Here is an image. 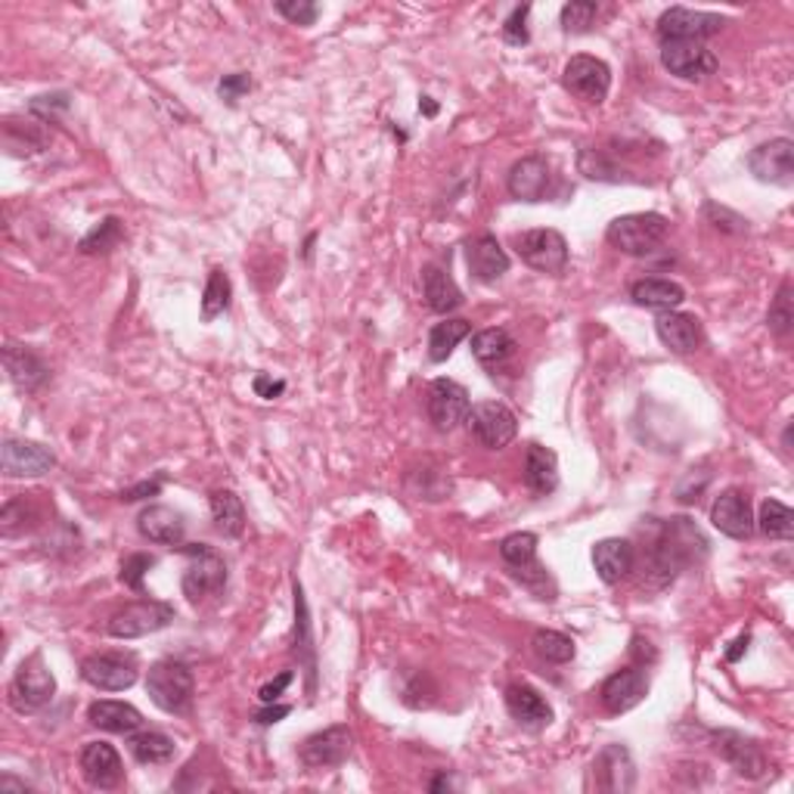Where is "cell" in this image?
<instances>
[{"label": "cell", "instance_id": "1", "mask_svg": "<svg viewBox=\"0 0 794 794\" xmlns=\"http://www.w3.org/2000/svg\"><path fill=\"white\" fill-rule=\"evenodd\" d=\"M705 546L707 540L690 519H671L659 527V537L649 550V571L659 574V584H667L695 562V553H705Z\"/></svg>", "mask_w": 794, "mask_h": 794}, {"label": "cell", "instance_id": "2", "mask_svg": "<svg viewBox=\"0 0 794 794\" xmlns=\"http://www.w3.org/2000/svg\"><path fill=\"white\" fill-rule=\"evenodd\" d=\"M667 218L659 211H640V214H621L615 218L609 230H605V240L609 245H615L621 255L645 258L659 249L661 242L667 240Z\"/></svg>", "mask_w": 794, "mask_h": 794}, {"label": "cell", "instance_id": "3", "mask_svg": "<svg viewBox=\"0 0 794 794\" xmlns=\"http://www.w3.org/2000/svg\"><path fill=\"white\" fill-rule=\"evenodd\" d=\"M147 695L152 698V705L162 707L165 714H187L193 707L195 695L193 671L183 661H155L147 674Z\"/></svg>", "mask_w": 794, "mask_h": 794}, {"label": "cell", "instance_id": "4", "mask_svg": "<svg viewBox=\"0 0 794 794\" xmlns=\"http://www.w3.org/2000/svg\"><path fill=\"white\" fill-rule=\"evenodd\" d=\"M57 695V680L44 667L41 655H31L19 664L13 683H10V705L19 714H38L44 711Z\"/></svg>", "mask_w": 794, "mask_h": 794}, {"label": "cell", "instance_id": "5", "mask_svg": "<svg viewBox=\"0 0 794 794\" xmlns=\"http://www.w3.org/2000/svg\"><path fill=\"white\" fill-rule=\"evenodd\" d=\"M190 555V565L183 571V596L190 602H202L209 596H218L227 586V565L221 555L214 553L205 543L193 546H180Z\"/></svg>", "mask_w": 794, "mask_h": 794}, {"label": "cell", "instance_id": "6", "mask_svg": "<svg viewBox=\"0 0 794 794\" xmlns=\"http://www.w3.org/2000/svg\"><path fill=\"white\" fill-rule=\"evenodd\" d=\"M711 745L717 751L726 764L733 766L738 776L745 780H764L770 773V761H766L764 748L757 738H751L745 733H735V730H714L711 733Z\"/></svg>", "mask_w": 794, "mask_h": 794}, {"label": "cell", "instance_id": "7", "mask_svg": "<svg viewBox=\"0 0 794 794\" xmlns=\"http://www.w3.org/2000/svg\"><path fill=\"white\" fill-rule=\"evenodd\" d=\"M515 249L527 268L537 270V273H562L569 268V242L559 230H550V227H537V230L515 237Z\"/></svg>", "mask_w": 794, "mask_h": 794}, {"label": "cell", "instance_id": "8", "mask_svg": "<svg viewBox=\"0 0 794 794\" xmlns=\"http://www.w3.org/2000/svg\"><path fill=\"white\" fill-rule=\"evenodd\" d=\"M465 422H469L472 435L479 438L481 448L488 450H503L519 435V420L503 401H481L469 410Z\"/></svg>", "mask_w": 794, "mask_h": 794}, {"label": "cell", "instance_id": "9", "mask_svg": "<svg viewBox=\"0 0 794 794\" xmlns=\"http://www.w3.org/2000/svg\"><path fill=\"white\" fill-rule=\"evenodd\" d=\"M171 621H174V609L168 602H131L128 609H121L119 615H112L109 636H115V640H140V636H150L155 630H165Z\"/></svg>", "mask_w": 794, "mask_h": 794}, {"label": "cell", "instance_id": "10", "mask_svg": "<svg viewBox=\"0 0 794 794\" xmlns=\"http://www.w3.org/2000/svg\"><path fill=\"white\" fill-rule=\"evenodd\" d=\"M726 26V16L705 13V10H690V7H671L659 19L661 41H702L720 34Z\"/></svg>", "mask_w": 794, "mask_h": 794}, {"label": "cell", "instance_id": "11", "mask_svg": "<svg viewBox=\"0 0 794 794\" xmlns=\"http://www.w3.org/2000/svg\"><path fill=\"white\" fill-rule=\"evenodd\" d=\"M562 81H565L569 93H574L577 100L600 105L605 103V97L612 90V69L602 60H596V57L581 53V57H571L565 72H562Z\"/></svg>", "mask_w": 794, "mask_h": 794}, {"label": "cell", "instance_id": "12", "mask_svg": "<svg viewBox=\"0 0 794 794\" xmlns=\"http://www.w3.org/2000/svg\"><path fill=\"white\" fill-rule=\"evenodd\" d=\"M472 410V401H469V391L453 382V379H435L429 385V394H425V413H429V422L435 425L438 432H453L460 422H465Z\"/></svg>", "mask_w": 794, "mask_h": 794}, {"label": "cell", "instance_id": "13", "mask_svg": "<svg viewBox=\"0 0 794 794\" xmlns=\"http://www.w3.org/2000/svg\"><path fill=\"white\" fill-rule=\"evenodd\" d=\"M354 751V733L348 726H330L323 733H314L304 738V745L299 748V761L308 770H335L351 757Z\"/></svg>", "mask_w": 794, "mask_h": 794}, {"label": "cell", "instance_id": "14", "mask_svg": "<svg viewBox=\"0 0 794 794\" xmlns=\"http://www.w3.org/2000/svg\"><path fill=\"white\" fill-rule=\"evenodd\" d=\"M661 66L683 81H702L717 72V57L702 41H661Z\"/></svg>", "mask_w": 794, "mask_h": 794}, {"label": "cell", "instance_id": "15", "mask_svg": "<svg viewBox=\"0 0 794 794\" xmlns=\"http://www.w3.org/2000/svg\"><path fill=\"white\" fill-rule=\"evenodd\" d=\"M0 465H3V475L10 479H38L57 465V453L38 441L7 438L0 448Z\"/></svg>", "mask_w": 794, "mask_h": 794}, {"label": "cell", "instance_id": "16", "mask_svg": "<svg viewBox=\"0 0 794 794\" xmlns=\"http://www.w3.org/2000/svg\"><path fill=\"white\" fill-rule=\"evenodd\" d=\"M748 171L761 183L773 187H792L794 183V143L788 137H776L770 143H761L748 155Z\"/></svg>", "mask_w": 794, "mask_h": 794}, {"label": "cell", "instance_id": "17", "mask_svg": "<svg viewBox=\"0 0 794 794\" xmlns=\"http://www.w3.org/2000/svg\"><path fill=\"white\" fill-rule=\"evenodd\" d=\"M81 676L93 690L124 692L137 683V664L124 655H90L81 661Z\"/></svg>", "mask_w": 794, "mask_h": 794}, {"label": "cell", "instance_id": "18", "mask_svg": "<svg viewBox=\"0 0 794 794\" xmlns=\"http://www.w3.org/2000/svg\"><path fill=\"white\" fill-rule=\"evenodd\" d=\"M81 776L90 788H100V792L119 788L121 780H124L119 751L112 748L109 742H88L81 748Z\"/></svg>", "mask_w": 794, "mask_h": 794}, {"label": "cell", "instance_id": "19", "mask_svg": "<svg viewBox=\"0 0 794 794\" xmlns=\"http://www.w3.org/2000/svg\"><path fill=\"white\" fill-rule=\"evenodd\" d=\"M649 695V676L643 667H624L602 683L600 698L609 714H627Z\"/></svg>", "mask_w": 794, "mask_h": 794}, {"label": "cell", "instance_id": "20", "mask_svg": "<svg viewBox=\"0 0 794 794\" xmlns=\"http://www.w3.org/2000/svg\"><path fill=\"white\" fill-rule=\"evenodd\" d=\"M593 780L596 788L609 794H627L636 785V766L624 745H609L600 751L596 764H593Z\"/></svg>", "mask_w": 794, "mask_h": 794}, {"label": "cell", "instance_id": "21", "mask_svg": "<svg viewBox=\"0 0 794 794\" xmlns=\"http://www.w3.org/2000/svg\"><path fill=\"white\" fill-rule=\"evenodd\" d=\"M711 525L733 540H748L754 534L751 500L742 491H723L711 506Z\"/></svg>", "mask_w": 794, "mask_h": 794}, {"label": "cell", "instance_id": "22", "mask_svg": "<svg viewBox=\"0 0 794 794\" xmlns=\"http://www.w3.org/2000/svg\"><path fill=\"white\" fill-rule=\"evenodd\" d=\"M655 332H659L661 345L667 348V351H674V354H692L705 342V332H702L698 316L680 314V311H664L655 320Z\"/></svg>", "mask_w": 794, "mask_h": 794}, {"label": "cell", "instance_id": "23", "mask_svg": "<svg viewBox=\"0 0 794 794\" xmlns=\"http://www.w3.org/2000/svg\"><path fill=\"white\" fill-rule=\"evenodd\" d=\"M3 366H7L10 382H13L19 391H26V394L41 391L47 385V379H50V370H47L44 360L38 358L31 348L16 345V342L3 348Z\"/></svg>", "mask_w": 794, "mask_h": 794}, {"label": "cell", "instance_id": "24", "mask_svg": "<svg viewBox=\"0 0 794 794\" xmlns=\"http://www.w3.org/2000/svg\"><path fill=\"white\" fill-rule=\"evenodd\" d=\"M137 527L150 543L171 546V550L187 537V519H183V512L171 510V506H147L137 515Z\"/></svg>", "mask_w": 794, "mask_h": 794}, {"label": "cell", "instance_id": "25", "mask_svg": "<svg viewBox=\"0 0 794 794\" xmlns=\"http://www.w3.org/2000/svg\"><path fill=\"white\" fill-rule=\"evenodd\" d=\"M550 180H553V174H550L546 159L527 155V159L512 165L506 183H510L512 199H519V202H543V195L550 193Z\"/></svg>", "mask_w": 794, "mask_h": 794}, {"label": "cell", "instance_id": "26", "mask_svg": "<svg viewBox=\"0 0 794 794\" xmlns=\"http://www.w3.org/2000/svg\"><path fill=\"white\" fill-rule=\"evenodd\" d=\"M633 562H636V553L630 540L605 537L593 546V569L602 584H621L633 571Z\"/></svg>", "mask_w": 794, "mask_h": 794}, {"label": "cell", "instance_id": "27", "mask_svg": "<svg viewBox=\"0 0 794 794\" xmlns=\"http://www.w3.org/2000/svg\"><path fill=\"white\" fill-rule=\"evenodd\" d=\"M506 707H510L512 720L525 730H543L553 723V707L546 705V698L527 683H515L506 690Z\"/></svg>", "mask_w": 794, "mask_h": 794}, {"label": "cell", "instance_id": "28", "mask_svg": "<svg viewBox=\"0 0 794 794\" xmlns=\"http://www.w3.org/2000/svg\"><path fill=\"white\" fill-rule=\"evenodd\" d=\"M465 258H469L472 277L481 280V283H494V280H500V277L510 270V255H506V249H503L494 237H488V233L479 237V240L469 242Z\"/></svg>", "mask_w": 794, "mask_h": 794}, {"label": "cell", "instance_id": "29", "mask_svg": "<svg viewBox=\"0 0 794 794\" xmlns=\"http://www.w3.org/2000/svg\"><path fill=\"white\" fill-rule=\"evenodd\" d=\"M88 720L103 730V733L115 735H131L143 726V714L128 702H115V698H103V702H93L88 707Z\"/></svg>", "mask_w": 794, "mask_h": 794}, {"label": "cell", "instance_id": "30", "mask_svg": "<svg viewBox=\"0 0 794 794\" xmlns=\"http://www.w3.org/2000/svg\"><path fill=\"white\" fill-rule=\"evenodd\" d=\"M630 299L633 304L640 308H649V311H676L683 301H686V289L674 280H661V277H649V280H640V283L630 285Z\"/></svg>", "mask_w": 794, "mask_h": 794}, {"label": "cell", "instance_id": "31", "mask_svg": "<svg viewBox=\"0 0 794 794\" xmlns=\"http://www.w3.org/2000/svg\"><path fill=\"white\" fill-rule=\"evenodd\" d=\"M422 292H425V304L435 314H450L463 304V292H460L456 280L450 277L448 270L435 268V264L422 270Z\"/></svg>", "mask_w": 794, "mask_h": 794}, {"label": "cell", "instance_id": "32", "mask_svg": "<svg viewBox=\"0 0 794 794\" xmlns=\"http://www.w3.org/2000/svg\"><path fill=\"white\" fill-rule=\"evenodd\" d=\"M525 481L534 494H553L559 488V456L543 444H531L525 453Z\"/></svg>", "mask_w": 794, "mask_h": 794}, {"label": "cell", "instance_id": "33", "mask_svg": "<svg viewBox=\"0 0 794 794\" xmlns=\"http://www.w3.org/2000/svg\"><path fill=\"white\" fill-rule=\"evenodd\" d=\"M472 354L484 366H500L515 354V339L503 326H491L472 335Z\"/></svg>", "mask_w": 794, "mask_h": 794}, {"label": "cell", "instance_id": "34", "mask_svg": "<svg viewBox=\"0 0 794 794\" xmlns=\"http://www.w3.org/2000/svg\"><path fill=\"white\" fill-rule=\"evenodd\" d=\"M209 506L214 527L224 537H240L245 531V510H242V500L233 491H211Z\"/></svg>", "mask_w": 794, "mask_h": 794}, {"label": "cell", "instance_id": "35", "mask_svg": "<svg viewBox=\"0 0 794 794\" xmlns=\"http://www.w3.org/2000/svg\"><path fill=\"white\" fill-rule=\"evenodd\" d=\"M469 332H472V323H469V320H444V323H435L432 332H429V360H432V363H444Z\"/></svg>", "mask_w": 794, "mask_h": 794}, {"label": "cell", "instance_id": "36", "mask_svg": "<svg viewBox=\"0 0 794 794\" xmlns=\"http://www.w3.org/2000/svg\"><path fill=\"white\" fill-rule=\"evenodd\" d=\"M131 754H134L140 764L162 766L174 761L178 745H174V738L165 733H140L131 738Z\"/></svg>", "mask_w": 794, "mask_h": 794}, {"label": "cell", "instance_id": "37", "mask_svg": "<svg viewBox=\"0 0 794 794\" xmlns=\"http://www.w3.org/2000/svg\"><path fill=\"white\" fill-rule=\"evenodd\" d=\"M757 527L764 531L766 537L773 540H792L794 537V512L780 503V500H764L761 503V515L754 519Z\"/></svg>", "mask_w": 794, "mask_h": 794}, {"label": "cell", "instance_id": "38", "mask_svg": "<svg viewBox=\"0 0 794 794\" xmlns=\"http://www.w3.org/2000/svg\"><path fill=\"white\" fill-rule=\"evenodd\" d=\"M230 299H233L230 277L221 268H214L209 273V283H205V295H202V320L211 323L214 316L224 314L227 308H230Z\"/></svg>", "mask_w": 794, "mask_h": 794}, {"label": "cell", "instance_id": "39", "mask_svg": "<svg viewBox=\"0 0 794 794\" xmlns=\"http://www.w3.org/2000/svg\"><path fill=\"white\" fill-rule=\"evenodd\" d=\"M500 555L510 569H527V565L537 562V537L531 531H515L510 537L500 540Z\"/></svg>", "mask_w": 794, "mask_h": 794}, {"label": "cell", "instance_id": "40", "mask_svg": "<svg viewBox=\"0 0 794 794\" xmlns=\"http://www.w3.org/2000/svg\"><path fill=\"white\" fill-rule=\"evenodd\" d=\"M531 645H534V652H537L540 659L550 661V664H569L577 655L574 640L565 636V633H559V630H537Z\"/></svg>", "mask_w": 794, "mask_h": 794}, {"label": "cell", "instance_id": "41", "mask_svg": "<svg viewBox=\"0 0 794 794\" xmlns=\"http://www.w3.org/2000/svg\"><path fill=\"white\" fill-rule=\"evenodd\" d=\"M121 237H124V230H121L119 218H103V221L81 240L78 249H81L84 255H105V252H112V249L119 245Z\"/></svg>", "mask_w": 794, "mask_h": 794}, {"label": "cell", "instance_id": "42", "mask_svg": "<svg viewBox=\"0 0 794 794\" xmlns=\"http://www.w3.org/2000/svg\"><path fill=\"white\" fill-rule=\"evenodd\" d=\"M596 16H600V3H593V0H571V3L562 7V29L569 31V34H584V31L593 29Z\"/></svg>", "mask_w": 794, "mask_h": 794}, {"label": "cell", "instance_id": "43", "mask_svg": "<svg viewBox=\"0 0 794 794\" xmlns=\"http://www.w3.org/2000/svg\"><path fill=\"white\" fill-rule=\"evenodd\" d=\"M766 323H770V330H773V335H780V339H788V335H792V326H794L792 283H782L780 295H776V301L770 304Z\"/></svg>", "mask_w": 794, "mask_h": 794}, {"label": "cell", "instance_id": "44", "mask_svg": "<svg viewBox=\"0 0 794 794\" xmlns=\"http://www.w3.org/2000/svg\"><path fill=\"white\" fill-rule=\"evenodd\" d=\"M277 13L285 16L292 26H314L316 16H320V7L311 3V0H280V3H277Z\"/></svg>", "mask_w": 794, "mask_h": 794}, {"label": "cell", "instance_id": "45", "mask_svg": "<svg viewBox=\"0 0 794 794\" xmlns=\"http://www.w3.org/2000/svg\"><path fill=\"white\" fill-rule=\"evenodd\" d=\"M155 565V559L152 555H128L124 562H121V584L131 586V590H143V577H147V571Z\"/></svg>", "mask_w": 794, "mask_h": 794}, {"label": "cell", "instance_id": "46", "mask_svg": "<svg viewBox=\"0 0 794 794\" xmlns=\"http://www.w3.org/2000/svg\"><path fill=\"white\" fill-rule=\"evenodd\" d=\"M527 16H531V7H515L512 10V16L503 22V38H506V44L512 47H522L531 41V34H527Z\"/></svg>", "mask_w": 794, "mask_h": 794}, {"label": "cell", "instance_id": "47", "mask_svg": "<svg viewBox=\"0 0 794 794\" xmlns=\"http://www.w3.org/2000/svg\"><path fill=\"white\" fill-rule=\"evenodd\" d=\"M252 90V78L245 76V72H237V76H224V81L218 84V93H221V100H227L230 105H237Z\"/></svg>", "mask_w": 794, "mask_h": 794}, {"label": "cell", "instance_id": "48", "mask_svg": "<svg viewBox=\"0 0 794 794\" xmlns=\"http://www.w3.org/2000/svg\"><path fill=\"white\" fill-rule=\"evenodd\" d=\"M581 171H584L586 178H593V180H621L617 178L621 171L612 165H605V162H602V155H596L593 150L581 152Z\"/></svg>", "mask_w": 794, "mask_h": 794}, {"label": "cell", "instance_id": "49", "mask_svg": "<svg viewBox=\"0 0 794 794\" xmlns=\"http://www.w3.org/2000/svg\"><path fill=\"white\" fill-rule=\"evenodd\" d=\"M289 714H292V707L289 705H273V702H270V705H264L261 711H258L255 723L258 726H273V723H280V720L289 717Z\"/></svg>", "mask_w": 794, "mask_h": 794}, {"label": "cell", "instance_id": "50", "mask_svg": "<svg viewBox=\"0 0 794 794\" xmlns=\"http://www.w3.org/2000/svg\"><path fill=\"white\" fill-rule=\"evenodd\" d=\"M289 683H292V671H283V674L277 676L273 683H268L264 690L258 692V698H261L264 705H270V702H277V698H280V692H283Z\"/></svg>", "mask_w": 794, "mask_h": 794}, {"label": "cell", "instance_id": "51", "mask_svg": "<svg viewBox=\"0 0 794 794\" xmlns=\"http://www.w3.org/2000/svg\"><path fill=\"white\" fill-rule=\"evenodd\" d=\"M162 491V481H143V484H137V488H128V491H121V500L124 503H134V500H147V496H155Z\"/></svg>", "mask_w": 794, "mask_h": 794}, {"label": "cell", "instance_id": "52", "mask_svg": "<svg viewBox=\"0 0 794 794\" xmlns=\"http://www.w3.org/2000/svg\"><path fill=\"white\" fill-rule=\"evenodd\" d=\"M255 391L261 394V398H268V401H273V398H280L285 391V382H273V379H268V375H255Z\"/></svg>", "mask_w": 794, "mask_h": 794}, {"label": "cell", "instance_id": "53", "mask_svg": "<svg viewBox=\"0 0 794 794\" xmlns=\"http://www.w3.org/2000/svg\"><path fill=\"white\" fill-rule=\"evenodd\" d=\"M745 649H748V636H742V640L735 643V649H733V652H730V655H726V661H738V655H742Z\"/></svg>", "mask_w": 794, "mask_h": 794}, {"label": "cell", "instance_id": "54", "mask_svg": "<svg viewBox=\"0 0 794 794\" xmlns=\"http://www.w3.org/2000/svg\"><path fill=\"white\" fill-rule=\"evenodd\" d=\"M429 788H432V792H444V788H448V792H450V788H453V782H450L448 776H438V780L432 782Z\"/></svg>", "mask_w": 794, "mask_h": 794}, {"label": "cell", "instance_id": "55", "mask_svg": "<svg viewBox=\"0 0 794 794\" xmlns=\"http://www.w3.org/2000/svg\"><path fill=\"white\" fill-rule=\"evenodd\" d=\"M425 103H420V109H425V115H435L438 112V105L435 103H429V97H422Z\"/></svg>", "mask_w": 794, "mask_h": 794}]
</instances>
